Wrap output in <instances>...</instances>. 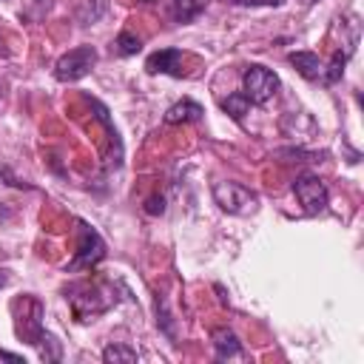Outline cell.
I'll list each match as a JSON object with an SVG mask.
<instances>
[{
    "label": "cell",
    "instance_id": "52a82bcc",
    "mask_svg": "<svg viewBox=\"0 0 364 364\" xmlns=\"http://www.w3.org/2000/svg\"><path fill=\"white\" fill-rule=\"evenodd\" d=\"M210 344H213V350H216L219 358H236V355H242V341L228 327H216L210 333Z\"/></svg>",
    "mask_w": 364,
    "mask_h": 364
},
{
    "label": "cell",
    "instance_id": "9c48e42d",
    "mask_svg": "<svg viewBox=\"0 0 364 364\" xmlns=\"http://www.w3.org/2000/svg\"><path fill=\"white\" fill-rule=\"evenodd\" d=\"M202 105L199 102H193V100H179V102H173L168 111H165V122L168 125H179V122H196V119H202Z\"/></svg>",
    "mask_w": 364,
    "mask_h": 364
},
{
    "label": "cell",
    "instance_id": "ba28073f",
    "mask_svg": "<svg viewBox=\"0 0 364 364\" xmlns=\"http://www.w3.org/2000/svg\"><path fill=\"white\" fill-rule=\"evenodd\" d=\"M287 60H290V65H293L304 80H318V77L324 74V63H321V57L313 54V51H293Z\"/></svg>",
    "mask_w": 364,
    "mask_h": 364
},
{
    "label": "cell",
    "instance_id": "8fae6325",
    "mask_svg": "<svg viewBox=\"0 0 364 364\" xmlns=\"http://www.w3.org/2000/svg\"><path fill=\"white\" fill-rule=\"evenodd\" d=\"M102 361L105 364H136L139 361V353L128 344H108L102 350Z\"/></svg>",
    "mask_w": 364,
    "mask_h": 364
},
{
    "label": "cell",
    "instance_id": "6da1fadb",
    "mask_svg": "<svg viewBox=\"0 0 364 364\" xmlns=\"http://www.w3.org/2000/svg\"><path fill=\"white\" fill-rule=\"evenodd\" d=\"M213 202H216L225 213H230V216H250V213L259 208L256 191H250V188L242 185V182H230V179L213 185Z\"/></svg>",
    "mask_w": 364,
    "mask_h": 364
},
{
    "label": "cell",
    "instance_id": "ac0fdd59",
    "mask_svg": "<svg viewBox=\"0 0 364 364\" xmlns=\"http://www.w3.org/2000/svg\"><path fill=\"white\" fill-rule=\"evenodd\" d=\"M6 284H9V270L0 267V287H6Z\"/></svg>",
    "mask_w": 364,
    "mask_h": 364
},
{
    "label": "cell",
    "instance_id": "7a4b0ae2",
    "mask_svg": "<svg viewBox=\"0 0 364 364\" xmlns=\"http://www.w3.org/2000/svg\"><path fill=\"white\" fill-rule=\"evenodd\" d=\"M94 65H97V48L94 46H77V48H68L54 63V77L60 82H77L85 74H91Z\"/></svg>",
    "mask_w": 364,
    "mask_h": 364
},
{
    "label": "cell",
    "instance_id": "8992f818",
    "mask_svg": "<svg viewBox=\"0 0 364 364\" xmlns=\"http://www.w3.org/2000/svg\"><path fill=\"white\" fill-rule=\"evenodd\" d=\"M182 51L179 48H159L145 60V71L148 74H171V77H182Z\"/></svg>",
    "mask_w": 364,
    "mask_h": 364
},
{
    "label": "cell",
    "instance_id": "277c9868",
    "mask_svg": "<svg viewBox=\"0 0 364 364\" xmlns=\"http://www.w3.org/2000/svg\"><path fill=\"white\" fill-rule=\"evenodd\" d=\"M293 193H296V199H299V205H301V210H304L307 216H318V213H324L327 205H330L327 185H324L316 173H301V176H296Z\"/></svg>",
    "mask_w": 364,
    "mask_h": 364
},
{
    "label": "cell",
    "instance_id": "e0dca14e",
    "mask_svg": "<svg viewBox=\"0 0 364 364\" xmlns=\"http://www.w3.org/2000/svg\"><path fill=\"white\" fill-rule=\"evenodd\" d=\"M233 6H282L284 0H230Z\"/></svg>",
    "mask_w": 364,
    "mask_h": 364
},
{
    "label": "cell",
    "instance_id": "3957f363",
    "mask_svg": "<svg viewBox=\"0 0 364 364\" xmlns=\"http://www.w3.org/2000/svg\"><path fill=\"white\" fill-rule=\"evenodd\" d=\"M279 91V77L267 68V65H247L242 74V94L250 100V105H262L267 100H273V94Z\"/></svg>",
    "mask_w": 364,
    "mask_h": 364
},
{
    "label": "cell",
    "instance_id": "7c38bea8",
    "mask_svg": "<svg viewBox=\"0 0 364 364\" xmlns=\"http://www.w3.org/2000/svg\"><path fill=\"white\" fill-rule=\"evenodd\" d=\"M105 11H108V0H82L77 9V20L80 26H94Z\"/></svg>",
    "mask_w": 364,
    "mask_h": 364
},
{
    "label": "cell",
    "instance_id": "4fadbf2b",
    "mask_svg": "<svg viewBox=\"0 0 364 364\" xmlns=\"http://www.w3.org/2000/svg\"><path fill=\"white\" fill-rule=\"evenodd\" d=\"M247 108H250V100H247L242 91H236V94H230L228 100H222V111L230 114L236 122H242V117L247 114Z\"/></svg>",
    "mask_w": 364,
    "mask_h": 364
},
{
    "label": "cell",
    "instance_id": "d6986e66",
    "mask_svg": "<svg viewBox=\"0 0 364 364\" xmlns=\"http://www.w3.org/2000/svg\"><path fill=\"white\" fill-rule=\"evenodd\" d=\"M145 3H154V0H145Z\"/></svg>",
    "mask_w": 364,
    "mask_h": 364
},
{
    "label": "cell",
    "instance_id": "5bb4252c",
    "mask_svg": "<svg viewBox=\"0 0 364 364\" xmlns=\"http://www.w3.org/2000/svg\"><path fill=\"white\" fill-rule=\"evenodd\" d=\"M347 57H350V51H336L333 54V60H330V65L324 68V74H321V80L330 85V82H338L341 80V74H344V63H347Z\"/></svg>",
    "mask_w": 364,
    "mask_h": 364
},
{
    "label": "cell",
    "instance_id": "5b68a950",
    "mask_svg": "<svg viewBox=\"0 0 364 364\" xmlns=\"http://www.w3.org/2000/svg\"><path fill=\"white\" fill-rule=\"evenodd\" d=\"M105 256V242L100 239V233L94 228H88L85 222H80V245H77V253L68 264V270H91L94 264H100Z\"/></svg>",
    "mask_w": 364,
    "mask_h": 364
},
{
    "label": "cell",
    "instance_id": "2e32d148",
    "mask_svg": "<svg viewBox=\"0 0 364 364\" xmlns=\"http://www.w3.org/2000/svg\"><path fill=\"white\" fill-rule=\"evenodd\" d=\"M145 210H148L151 216H156V213H162V210H165V199H162V196H151V199L145 202Z\"/></svg>",
    "mask_w": 364,
    "mask_h": 364
},
{
    "label": "cell",
    "instance_id": "30bf717a",
    "mask_svg": "<svg viewBox=\"0 0 364 364\" xmlns=\"http://www.w3.org/2000/svg\"><path fill=\"white\" fill-rule=\"evenodd\" d=\"M205 6H208V0H173L171 17L176 23H191V20H196L205 11Z\"/></svg>",
    "mask_w": 364,
    "mask_h": 364
},
{
    "label": "cell",
    "instance_id": "9a60e30c",
    "mask_svg": "<svg viewBox=\"0 0 364 364\" xmlns=\"http://www.w3.org/2000/svg\"><path fill=\"white\" fill-rule=\"evenodd\" d=\"M114 46H117V51H119V54L131 57V54H136V51L142 48V40H139V37H136L134 31H119V34H117V43H114Z\"/></svg>",
    "mask_w": 364,
    "mask_h": 364
}]
</instances>
